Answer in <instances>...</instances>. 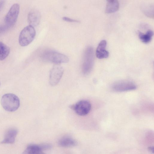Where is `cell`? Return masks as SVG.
<instances>
[{
  "label": "cell",
  "mask_w": 154,
  "mask_h": 154,
  "mask_svg": "<svg viewBox=\"0 0 154 154\" xmlns=\"http://www.w3.org/2000/svg\"><path fill=\"white\" fill-rule=\"evenodd\" d=\"M107 42L106 40H103L99 43L96 51V57L99 59H101L108 57L109 53L106 48Z\"/></svg>",
  "instance_id": "10"
},
{
  "label": "cell",
  "mask_w": 154,
  "mask_h": 154,
  "mask_svg": "<svg viewBox=\"0 0 154 154\" xmlns=\"http://www.w3.org/2000/svg\"><path fill=\"white\" fill-rule=\"evenodd\" d=\"M41 15L40 12L37 10L31 11L28 15V20L29 25L33 26H38L40 21Z\"/></svg>",
  "instance_id": "9"
},
{
  "label": "cell",
  "mask_w": 154,
  "mask_h": 154,
  "mask_svg": "<svg viewBox=\"0 0 154 154\" xmlns=\"http://www.w3.org/2000/svg\"><path fill=\"white\" fill-rule=\"evenodd\" d=\"M119 8V3L118 0L107 2L105 9L106 14H109L117 11Z\"/></svg>",
  "instance_id": "14"
},
{
  "label": "cell",
  "mask_w": 154,
  "mask_h": 154,
  "mask_svg": "<svg viewBox=\"0 0 154 154\" xmlns=\"http://www.w3.org/2000/svg\"><path fill=\"white\" fill-rule=\"evenodd\" d=\"M20 11V5L17 3L13 4L10 8L5 18V24L9 27L12 26L17 19Z\"/></svg>",
  "instance_id": "5"
},
{
  "label": "cell",
  "mask_w": 154,
  "mask_h": 154,
  "mask_svg": "<svg viewBox=\"0 0 154 154\" xmlns=\"http://www.w3.org/2000/svg\"><path fill=\"white\" fill-rule=\"evenodd\" d=\"M94 53L93 48L91 46L87 47L84 52L82 72L83 75H88L91 72L94 63Z\"/></svg>",
  "instance_id": "3"
},
{
  "label": "cell",
  "mask_w": 154,
  "mask_h": 154,
  "mask_svg": "<svg viewBox=\"0 0 154 154\" xmlns=\"http://www.w3.org/2000/svg\"><path fill=\"white\" fill-rule=\"evenodd\" d=\"M40 57L43 61L56 64L67 63L69 61L68 57L66 55L50 49L43 51L41 54Z\"/></svg>",
  "instance_id": "1"
},
{
  "label": "cell",
  "mask_w": 154,
  "mask_h": 154,
  "mask_svg": "<svg viewBox=\"0 0 154 154\" xmlns=\"http://www.w3.org/2000/svg\"><path fill=\"white\" fill-rule=\"evenodd\" d=\"M112 89L116 92H122L132 90L136 88L135 85L129 81H120L114 83L112 86Z\"/></svg>",
  "instance_id": "8"
},
{
  "label": "cell",
  "mask_w": 154,
  "mask_h": 154,
  "mask_svg": "<svg viewBox=\"0 0 154 154\" xmlns=\"http://www.w3.org/2000/svg\"><path fill=\"white\" fill-rule=\"evenodd\" d=\"M138 34L140 39L144 43H148L150 42L153 35V32L151 30H148L145 34L139 31Z\"/></svg>",
  "instance_id": "15"
},
{
  "label": "cell",
  "mask_w": 154,
  "mask_h": 154,
  "mask_svg": "<svg viewBox=\"0 0 154 154\" xmlns=\"http://www.w3.org/2000/svg\"><path fill=\"white\" fill-rule=\"evenodd\" d=\"M71 106V108L75 110L78 115L83 116L89 112L91 105L88 101L83 100L78 102L75 104Z\"/></svg>",
  "instance_id": "7"
},
{
  "label": "cell",
  "mask_w": 154,
  "mask_h": 154,
  "mask_svg": "<svg viewBox=\"0 0 154 154\" xmlns=\"http://www.w3.org/2000/svg\"><path fill=\"white\" fill-rule=\"evenodd\" d=\"M113 0H106V1L107 2H109L113 1Z\"/></svg>",
  "instance_id": "21"
},
{
  "label": "cell",
  "mask_w": 154,
  "mask_h": 154,
  "mask_svg": "<svg viewBox=\"0 0 154 154\" xmlns=\"http://www.w3.org/2000/svg\"><path fill=\"white\" fill-rule=\"evenodd\" d=\"M149 149L151 151L153 152V147H149Z\"/></svg>",
  "instance_id": "20"
},
{
  "label": "cell",
  "mask_w": 154,
  "mask_h": 154,
  "mask_svg": "<svg viewBox=\"0 0 154 154\" xmlns=\"http://www.w3.org/2000/svg\"><path fill=\"white\" fill-rule=\"evenodd\" d=\"M60 146L69 147L74 146L77 144L76 141L70 137H65L60 139L58 142Z\"/></svg>",
  "instance_id": "13"
},
{
  "label": "cell",
  "mask_w": 154,
  "mask_h": 154,
  "mask_svg": "<svg viewBox=\"0 0 154 154\" xmlns=\"http://www.w3.org/2000/svg\"><path fill=\"white\" fill-rule=\"evenodd\" d=\"M10 28L6 24L5 25H0V34L4 32Z\"/></svg>",
  "instance_id": "17"
},
{
  "label": "cell",
  "mask_w": 154,
  "mask_h": 154,
  "mask_svg": "<svg viewBox=\"0 0 154 154\" xmlns=\"http://www.w3.org/2000/svg\"><path fill=\"white\" fill-rule=\"evenodd\" d=\"M63 20L66 21L70 22H77L79 23V21L75 19H72L69 17H64L63 18Z\"/></svg>",
  "instance_id": "18"
},
{
  "label": "cell",
  "mask_w": 154,
  "mask_h": 154,
  "mask_svg": "<svg viewBox=\"0 0 154 154\" xmlns=\"http://www.w3.org/2000/svg\"><path fill=\"white\" fill-rule=\"evenodd\" d=\"M10 51L9 48L2 42H0V60H5L8 55Z\"/></svg>",
  "instance_id": "16"
},
{
  "label": "cell",
  "mask_w": 154,
  "mask_h": 154,
  "mask_svg": "<svg viewBox=\"0 0 154 154\" xmlns=\"http://www.w3.org/2000/svg\"><path fill=\"white\" fill-rule=\"evenodd\" d=\"M18 132V130L16 128L9 129L6 132L4 139L1 142V143L2 144L13 143L15 141V138Z\"/></svg>",
  "instance_id": "11"
},
{
  "label": "cell",
  "mask_w": 154,
  "mask_h": 154,
  "mask_svg": "<svg viewBox=\"0 0 154 154\" xmlns=\"http://www.w3.org/2000/svg\"><path fill=\"white\" fill-rule=\"evenodd\" d=\"M5 3L4 0H1L0 1V10L2 9L3 6Z\"/></svg>",
  "instance_id": "19"
},
{
  "label": "cell",
  "mask_w": 154,
  "mask_h": 154,
  "mask_svg": "<svg viewBox=\"0 0 154 154\" xmlns=\"http://www.w3.org/2000/svg\"><path fill=\"white\" fill-rule=\"evenodd\" d=\"M44 150L42 144L38 145L30 144L24 150L23 153L29 154H40L43 153Z\"/></svg>",
  "instance_id": "12"
},
{
  "label": "cell",
  "mask_w": 154,
  "mask_h": 154,
  "mask_svg": "<svg viewBox=\"0 0 154 154\" xmlns=\"http://www.w3.org/2000/svg\"><path fill=\"white\" fill-rule=\"evenodd\" d=\"M36 34L34 27L29 25L24 28L20 32L19 42L21 46H26L29 44L34 40Z\"/></svg>",
  "instance_id": "4"
},
{
  "label": "cell",
  "mask_w": 154,
  "mask_h": 154,
  "mask_svg": "<svg viewBox=\"0 0 154 154\" xmlns=\"http://www.w3.org/2000/svg\"><path fill=\"white\" fill-rule=\"evenodd\" d=\"M1 85V83H0V86Z\"/></svg>",
  "instance_id": "22"
},
{
  "label": "cell",
  "mask_w": 154,
  "mask_h": 154,
  "mask_svg": "<svg viewBox=\"0 0 154 154\" xmlns=\"http://www.w3.org/2000/svg\"><path fill=\"white\" fill-rule=\"evenodd\" d=\"M64 72L63 67L59 64H56L50 70L49 81L52 86L57 85L60 81Z\"/></svg>",
  "instance_id": "6"
},
{
  "label": "cell",
  "mask_w": 154,
  "mask_h": 154,
  "mask_svg": "<svg viewBox=\"0 0 154 154\" xmlns=\"http://www.w3.org/2000/svg\"><path fill=\"white\" fill-rule=\"evenodd\" d=\"M3 108L8 112H14L17 109L20 105V100L16 95L12 93L4 94L1 100Z\"/></svg>",
  "instance_id": "2"
}]
</instances>
